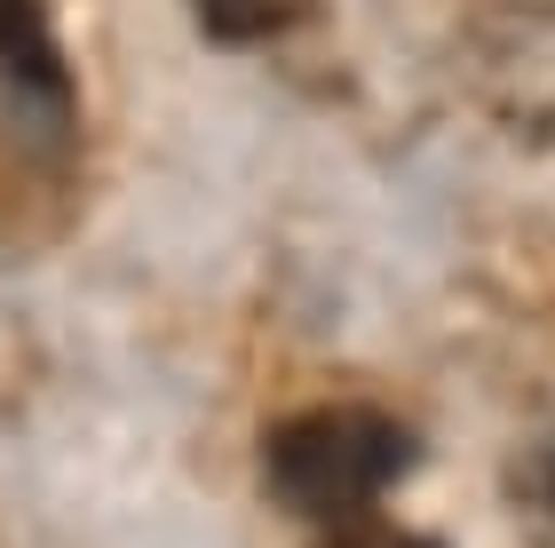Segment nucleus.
<instances>
[{
	"instance_id": "1",
	"label": "nucleus",
	"mask_w": 555,
	"mask_h": 548,
	"mask_svg": "<svg viewBox=\"0 0 555 548\" xmlns=\"http://www.w3.org/2000/svg\"><path fill=\"white\" fill-rule=\"evenodd\" d=\"M421 461V437L382 406H310L286 413L262 445V477L270 501L294 517H318V525H341V517L382 509V493Z\"/></svg>"
},
{
	"instance_id": "2",
	"label": "nucleus",
	"mask_w": 555,
	"mask_h": 548,
	"mask_svg": "<svg viewBox=\"0 0 555 548\" xmlns=\"http://www.w3.org/2000/svg\"><path fill=\"white\" fill-rule=\"evenodd\" d=\"M0 80L33 119L64 128L72 119V72L56 48V24H48L40 0H0Z\"/></svg>"
},
{
	"instance_id": "3",
	"label": "nucleus",
	"mask_w": 555,
	"mask_h": 548,
	"mask_svg": "<svg viewBox=\"0 0 555 548\" xmlns=\"http://www.w3.org/2000/svg\"><path fill=\"white\" fill-rule=\"evenodd\" d=\"M198 24H207V40L222 48H255V40H278L286 24L310 16V0H191Z\"/></svg>"
},
{
	"instance_id": "4",
	"label": "nucleus",
	"mask_w": 555,
	"mask_h": 548,
	"mask_svg": "<svg viewBox=\"0 0 555 548\" xmlns=\"http://www.w3.org/2000/svg\"><path fill=\"white\" fill-rule=\"evenodd\" d=\"M516 525L532 548H555V437L516 461Z\"/></svg>"
},
{
	"instance_id": "5",
	"label": "nucleus",
	"mask_w": 555,
	"mask_h": 548,
	"mask_svg": "<svg viewBox=\"0 0 555 548\" xmlns=\"http://www.w3.org/2000/svg\"><path fill=\"white\" fill-rule=\"evenodd\" d=\"M318 548H444L437 533H413V525H389L382 509H365V517H341V525H325Z\"/></svg>"
}]
</instances>
